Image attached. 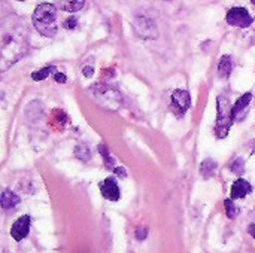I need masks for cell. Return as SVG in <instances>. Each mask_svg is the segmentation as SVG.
Here are the masks:
<instances>
[{
	"label": "cell",
	"mask_w": 255,
	"mask_h": 253,
	"mask_svg": "<svg viewBox=\"0 0 255 253\" xmlns=\"http://www.w3.org/2000/svg\"><path fill=\"white\" fill-rule=\"evenodd\" d=\"M99 152L102 154V157H103V160H105L106 167H108L109 170H115V169H114V158L111 157L109 149H108L105 145H100V146H99Z\"/></svg>",
	"instance_id": "16"
},
{
	"label": "cell",
	"mask_w": 255,
	"mask_h": 253,
	"mask_svg": "<svg viewBox=\"0 0 255 253\" xmlns=\"http://www.w3.org/2000/svg\"><path fill=\"white\" fill-rule=\"evenodd\" d=\"M28 231H30V216L24 215L13 222L12 230H10V236L15 242H21L28 236Z\"/></svg>",
	"instance_id": "5"
},
{
	"label": "cell",
	"mask_w": 255,
	"mask_h": 253,
	"mask_svg": "<svg viewBox=\"0 0 255 253\" xmlns=\"http://www.w3.org/2000/svg\"><path fill=\"white\" fill-rule=\"evenodd\" d=\"M52 72H55V67H54V66H45L43 69H40V70H37V72H33V73H31V79H33V81H43V79H46Z\"/></svg>",
	"instance_id": "14"
},
{
	"label": "cell",
	"mask_w": 255,
	"mask_h": 253,
	"mask_svg": "<svg viewBox=\"0 0 255 253\" xmlns=\"http://www.w3.org/2000/svg\"><path fill=\"white\" fill-rule=\"evenodd\" d=\"M253 4H255V0H253Z\"/></svg>",
	"instance_id": "25"
},
{
	"label": "cell",
	"mask_w": 255,
	"mask_h": 253,
	"mask_svg": "<svg viewBox=\"0 0 255 253\" xmlns=\"http://www.w3.org/2000/svg\"><path fill=\"white\" fill-rule=\"evenodd\" d=\"M172 103L181 113H185L191 107V95L185 89H176L172 94Z\"/></svg>",
	"instance_id": "7"
},
{
	"label": "cell",
	"mask_w": 255,
	"mask_h": 253,
	"mask_svg": "<svg viewBox=\"0 0 255 253\" xmlns=\"http://www.w3.org/2000/svg\"><path fill=\"white\" fill-rule=\"evenodd\" d=\"M253 191V186L250 182L244 180V179H238L233 186H232V194H230V198L232 200H242L245 198L250 192Z\"/></svg>",
	"instance_id": "8"
},
{
	"label": "cell",
	"mask_w": 255,
	"mask_h": 253,
	"mask_svg": "<svg viewBox=\"0 0 255 253\" xmlns=\"http://www.w3.org/2000/svg\"><path fill=\"white\" fill-rule=\"evenodd\" d=\"M114 171H115L118 176H121V177H126V170H124V169H121V167H117Z\"/></svg>",
	"instance_id": "23"
},
{
	"label": "cell",
	"mask_w": 255,
	"mask_h": 253,
	"mask_svg": "<svg viewBox=\"0 0 255 253\" xmlns=\"http://www.w3.org/2000/svg\"><path fill=\"white\" fill-rule=\"evenodd\" d=\"M75 157H76L78 160L87 163V161L91 158V151H90V148H88L87 145H79V146L75 148Z\"/></svg>",
	"instance_id": "15"
},
{
	"label": "cell",
	"mask_w": 255,
	"mask_h": 253,
	"mask_svg": "<svg viewBox=\"0 0 255 253\" xmlns=\"http://www.w3.org/2000/svg\"><path fill=\"white\" fill-rule=\"evenodd\" d=\"M226 21L230 24V25H235V27H242V28H247L253 24V16L251 13L242 7V6H235L232 7L227 15H226Z\"/></svg>",
	"instance_id": "3"
},
{
	"label": "cell",
	"mask_w": 255,
	"mask_h": 253,
	"mask_svg": "<svg viewBox=\"0 0 255 253\" xmlns=\"http://www.w3.org/2000/svg\"><path fill=\"white\" fill-rule=\"evenodd\" d=\"M217 127H215V134L218 139H226L229 136L232 122H233V106L229 101L227 97L218 95L217 98Z\"/></svg>",
	"instance_id": "2"
},
{
	"label": "cell",
	"mask_w": 255,
	"mask_h": 253,
	"mask_svg": "<svg viewBox=\"0 0 255 253\" xmlns=\"http://www.w3.org/2000/svg\"><path fill=\"white\" fill-rule=\"evenodd\" d=\"M54 79H55V82H58V84H66L67 76H66L64 73H55V75H54Z\"/></svg>",
	"instance_id": "22"
},
{
	"label": "cell",
	"mask_w": 255,
	"mask_h": 253,
	"mask_svg": "<svg viewBox=\"0 0 255 253\" xmlns=\"http://www.w3.org/2000/svg\"><path fill=\"white\" fill-rule=\"evenodd\" d=\"M248 233L253 236V239L255 240V224H251V225L248 227Z\"/></svg>",
	"instance_id": "24"
},
{
	"label": "cell",
	"mask_w": 255,
	"mask_h": 253,
	"mask_svg": "<svg viewBox=\"0 0 255 253\" xmlns=\"http://www.w3.org/2000/svg\"><path fill=\"white\" fill-rule=\"evenodd\" d=\"M33 25L34 28L46 37L57 34V7L52 3H40L33 12Z\"/></svg>",
	"instance_id": "1"
},
{
	"label": "cell",
	"mask_w": 255,
	"mask_h": 253,
	"mask_svg": "<svg viewBox=\"0 0 255 253\" xmlns=\"http://www.w3.org/2000/svg\"><path fill=\"white\" fill-rule=\"evenodd\" d=\"M133 27L136 30V34L143 39H154L157 36V27L149 18H145V16L136 18V21L133 22Z\"/></svg>",
	"instance_id": "4"
},
{
	"label": "cell",
	"mask_w": 255,
	"mask_h": 253,
	"mask_svg": "<svg viewBox=\"0 0 255 253\" xmlns=\"http://www.w3.org/2000/svg\"><path fill=\"white\" fill-rule=\"evenodd\" d=\"M251 101H253V94H251V92L244 94V95L236 101V104L233 106V118H235V119H242V118H244V113H245V110L250 107Z\"/></svg>",
	"instance_id": "9"
},
{
	"label": "cell",
	"mask_w": 255,
	"mask_h": 253,
	"mask_svg": "<svg viewBox=\"0 0 255 253\" xmlns=\"http://www.w3.org/2000/svg\"><path fill=\"white\" fill-rule=\"evenodd\" d=\"M232 69H233V63H232L230 55H223V58L220 60V64H218V73H220V76H223V78L230 76Z\"/></svg>",
	"instance_id": "11"
},
{
	"label": "cell",
	"mask_w": 255,
	"mask_h": 253,
	"mask_svg": "<svg viewBox=\"0 0 255 253\" xmlns=\"http://www.w3.org/2000/svg\"><path fill=\"white\" fill-rule=\"evenodd\" d=\"M0 203H1V207H3L4 210H9V209L15 207V206L19 203V198H18V195L13 194L12 191L6 189V191H3V194H1Z\"/></svg>",
	"instance_id": "10"
},
{
	"label": "cell",
	"mask_w": 255,
	"mask_h": 253,
	"mask_svg": "<svg viewBox=\"0 0 255 253\" xmlns=\"http://www.w3.org/2000/svg\"><path fill=\"white\" fill-rule=\"evenodd\" d=\"M100 192L106 200L111 201H118L121 198V191L114 177H108L100 183Z\"/></svg>",
	"instance_id": "6"
},
{
	"label": "cell",
	"mask_w": 255,
	"mask_h": 253,
	"mask_svg": "<svg viewBox=\"0 0 255 253\" xmlns=\"http://www.w3.org/2000/svg\"><path fill=\"white\" fill-rule=\"evenodd\" d=\"M82 75H84L85 78H93V75H94V67L85 66V67L82 69Z\"/></svg>",
	"instance_id": "21"
},
{
	"label": "cell",
	"mask_w": 255,
	"mask_h": 253,
	"mask_svg": "<svg viewBox=\"0 0 255 253\" xmlns=\"http://www.w3.org/2000/svg\"><path fill=\"white\" fill-rule=\"evenodd\" d=\"M146 236H148V230H146V228H137V230H136V239H137L139 242L145 240Z\"/></svg>",
	"instance_id": "20"
},
{
	"label": "cell",
	"mask_w": 255,
	"mask_h": 253,
	"mask_svg": "<svg viewBox=\"0 0 255 253\" xmlns=\"http://www.w3.org/2000/svg\"><path fill=\"white\" fill-rule=\"evenodd\" d=\"M224 206H226V215H227V218H230V219L236 218V215L239 213V210H238V207L235 206L233 200H232V198H226Z\"/></svg>",
	"instance_id": "17"
},
{
	"label": "cell",
	"mask_w": 255,
	"mask_h": 253,
	"mask_svg": "<svg viewBox=\"0 0 255 253\" xmlns=\"http://www.w3.org/2000/svg\"><path fill=\"white\" fill-rule=\"evenodd\" d=\"M76 25H78V18H75V16L67 18V19L64 21V24H63V27H64V28H69V30L76 28Z\"/></svg>",
	"instance_id": "19"
},
{
	"label": "cell",
	"mask_w": 255,
	"mask_h": 253,
	"mask_svg": "<svg viewBox=\"0 0 255 253\" xmlns=\"http://www.w3.org/2000/svg\"><path fill=\"white\" fill-rule=\"evenodd\" d=\"M232 171L235 173V174H244V171H245V163H244V160L242 158H238V160H235V163L232 164Z\"/></svg>",
	"instance_id": "18"
},
{
	"label": "cell",
	"mask_w": 255,
	"mask_h": 253,
	"mask_svg": "<svg viewBox=\"0 0 255 253\" xmlns=\"http://www.w3.org/2000/svg\"><path fill=\"white\" fill-rule=\"evenodd\" d=\"M57 6L61 9V10H67V12H76L79 9H82L85 6V1L82 0H78V1H58Z\"/></svg>",
	"instance_id": "12"
},
{
	"label": "cell",
	"mask_w": 255,
	"mask_h": 253,
	"mask_svg": "<svg viewBox=\"0 0 255 253\" xmlns=\"http://www.w3.org/2000/svg\"><path fill=\"white\" fill-rule=\"evenodd\" d=\"M217 163L214 161V160H205L203 163H202V166H200V171H202V174L208 179V177H211L214 173H215V170H217Z\"/></svg>",
	"instance_id": "13"
}]
</instances>
